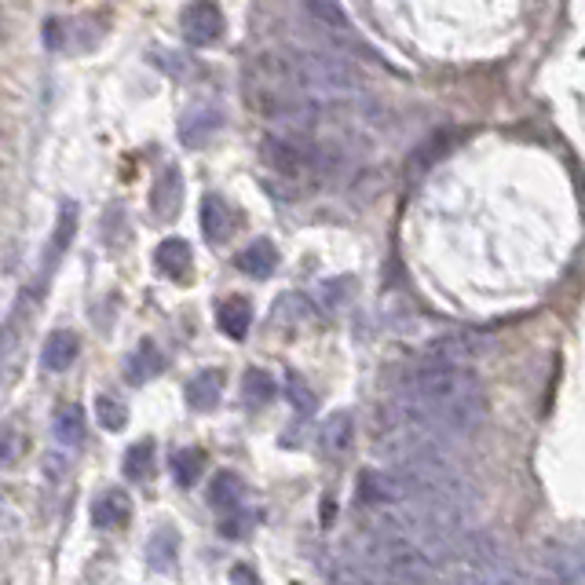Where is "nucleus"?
<instances>
[{
	"label": "nucleus",
	"mask_w": 585,
	"mask_h": 585,
	"mask_svg": "<svg viewBox=\"0 0 585 585\" xmlns=\"http://www.w3.org/2000/svg\"><path fill=\"white\" fill-rule=\"evenodd\" d=\"M450 143H454V136H450V132H432L428 139H421V143L414 147V154H410V161H406V172H410V176H421V172H428L439 158H443V154H447Z\"/></svg>",
	"instance_id": "nucleus-17"
},
{
	"label": "nucleus",
	"mask_w": 585,
	"mask_h": 585,
	"mask_svg": "<svg viewBox=\"0 0 585 585\" xmlns=\"http://www.w3.org/2000/svg\"><path fill=\"white\" fill-rule=\"evenodd\" d=\"M30 315H33L30 293H22V300L11 308L8 319L0 322V384L8 381V373L15 370V362H19V348H22V337H26Z\"/></svg>",
	"instance_id": "nucleus-5"
},
{
	"label": "nucleus",
	"mask_w": 585,
	"mask_h": 585,
	"mask_svg": "<svg viewBox=\"0 0 585 585\" xmlns=\"http://www.w3.org/2000/svg\"><path fill=\"white\" fill-rule=\"evenodd\" d=\"M132 520V501H128L125 490H103L96 501H92V523L99 531H117Z\"/></svg>",
	"instance_id": "nucleus-6"
},
{
	"label": "nucleus",
	"mask_w": 585,
	"mask_h": 585,
	"mask_svg": "<svg viewBox=\"0 0 585 585\" xmlns=\"http://www.w3.org/2000/svg\"><path fill=\"white\" fill-rule=\"evenodd\" d=\"M154 264H158L161 275L169 278H191V245L183 238H165V242L154 249Z\"/></svg>",
	"instance_id": "nucleus-11"
},
{
	"label": "nucleus",
	"mask_w": 585,
	"mask_h": 585,
	"mask_svg": "<svg viewBox=\"0 0 585 585\" xmlns=\"http://www.w3.org/2000/svg\"><path fill=\"white\" fill-rule=\"evenodd\" d=\"M242 395L253 410H264L267 403H275L278 388H275V381H271V373L267 370H249L245 373V381H242Z\"/></svg>",
	"instance_id": "nucleus-24"
},
{
	"label": "nucleus",
	"mask_w": 585,
	"mask_h": 585,
	"mask_svg": "<svg viewBox=\"0 0 585 585\" xmlns=\"http://www.w3.org/2000/svg\"><path fill=\"white\" fill-rule=\"evenodd\" d=\"M238 271L242 275H249V278H267L271 271L278 267V249H275V242L271 238H256V242H249L238 253Z\"/></svg>",
	"instance_id": "nucleus-10"
},
{
	"label": "nucleus",
	"mask_w": 585,
	"mask_h": 585,
	"mask_svg": "<svg viewBox=\"0 0 585 585\" xmlns=\"http://www.w3.org/2000/svg\"><path fill=\"white\" fill-rule=\"evenodd\" d=\"M308 15L319 22L322 30H330L333 37H348V15L337 4H330V0H311Z\"/></svg>",
	"instance_id": "nucleus-26"
},
{
	"label": "nucleus",
	"mask_w": 585,
	"mask_h": 585,
	"mask_svg": "<svg viewBox=\"0 0 585 585\" xmlns=\"http://www.w3.org/2000/svg\"><path fill=\"white\" fill-rule=\"evenodd\" d=\"M77 224H81V209H77V202H63V205H59L55 234H52V242H48V253H44L48 267H52L55 260L66 253V249H70V242H74V234H77Z\"/></svg>",
	"instance_id": "nucleus-15"
},
{
	"label": "nucleus",
	"mask_w": 585,
	"mask_h": 585,
	"mask_svg": "<svg viewBox=\"0 0 585 585\" xmlns=\"http://www.w3.org/2000/svg\"><path fill=\"white\" fill-rule=\"evenodd\" d=\"M286 395H289V406L297 410V414H315L319 410V395H315V388H311L300 373H289L286 377Z\"/></svg>",
	"instance_id": "nucleus-27"
},
{
	"label": "nucleus",
	"mask_w": 585,
	"mask_h": 585,
	"mask_svg": "<svg viewBox=\"0 0 585 585\" xmlns=\"http://www.w3.org/2000/svg\"><path fill=\"white\" fill-rule=\"evenodd\" d=\"M0 37H4V19H0Z\"/></svg>",
	"instance_id": "nucleus-32"
},
{
	"label": "nucleus",
	"mask_w": 585,
	"mask_h": 585,
	"mask_svg": "<svg viewBox=\"0 0 585 585\" xmlns=\"http://www.w3.org/2000/svg\"><path fill=\"white\" fill-rule=\"evenodd\" d=\"M260 158L271 172L286 176V180H304L319 169L322 150H311L308 143H300L293 136H278V132H267L260 139Z\"/></svg>",
	"instance_id": "nucleus-3"
},
{
	"label": "nucleus",
	"mask_w": 585,
	"mask_h": 585,
	"mask_svg": "<svg viewBox=\"0 0 585 585\" xmlns=\"http://www.w3.org/2000/svg\"><path fill=\"white\" fill-rule=\"evenodd\" d=\"M154 465V439H139L125 450V476L128 479H143Z\"/></svg>",
	"instance_id": "nucleus-28"
},
{
	"label": "nucleus",
	"mask_w": 585,
	"mask_h": 585,
	"mask_svg": "<svg viewBox=\"0 0 585 585\" xmlns=\"http://www.w3.org/2000/svg\"><path fill=\"white\" fill-rule=\"evenodd\" d=\"M242 88H245L249 110L267 117V121H282V125H297V128H308L311 121H315L319 103L300 88L293 66H289V59H282V55L267 52V55L249 59Z\"/></svg>",
	"instance_id": "nucleus-1"
},
{
	"label": "nucleus",
	"mask_w": 585,
	"mask_h": 585,
	"mask_svg": "<svg viewBox=\"0 0 585 585\" xmlns=\"http://www.w3.org/2000/svg\"><path fill=\"white\" fill-rule=\"evenodd\" d=\"M231 585H260V578H256V571L249 564H234L231 567Z\"/></svg>",
	"instance_id": "nucleus-30"
},
{
	"label": "nucleus",
	"mask_w": 585,
	"mask_h": 585,
	"mask_svg": "<svg viewBox=\"0 0 585 585\" xmlns=\"http://www.w3.org/2000/svg\"><path fill=\"white\" fill-rule=\"evenodd\" d=\"M289 66L297 74L300 88L308 92L311 99H337V96H351L359 88V74L348 59L333 52H297L289 55Z\"/></svg>",
	"instance_id": "nucleus-2"
},
{
	"label": "nucleus",
	"mask_w": 585,
	"mask_h": 585,
	"mask_svg": "<svg viewBox=\"0 0 585 585\" xmlns=\"http://www.w3.org/2000/svg\"><path fill=\"white\" fill-rule=\"evenodd\" d=\"M77 355H81V337H77L74 330H55L48 341H44V351H41V362L48 373H63L70 370L77 362Z\"/></svg>",
	"instance_id": "nucleus-7"
},
{
	"label": "nucleus",
	"mask_w": 585,
	"mask_h": 585,
	"mask_svg": "<svg viewBox=\"0 0 585 585\" xmlns=\"http://www.w3.org/2000/svg\"><path fill=\"white\" fill-rule=\"evenodd\" d=\"M26 450H30V436H26V428H22L19 421L0 425V465L15 468L26 458Z\"/></svg>",
	"instance_id": "nucleus-23"
},
{
	"label": "nucleus",
	"mask_w": 585,
	"mask_h": 585,
	"mask_svg": "<svg viewBox=\"0 0 585 585\" xmlns=\"http://www.w3.org/2000/svg\"><path fill=\"white\" fill-rule=\"evenodd\" d=\"M96 414H99V425L110 428V432H121L128 421L125 403H117V399H110V395H99L96 399Z\"/></svg>",
	"instance_id": "nucleus-29"
},
{
	"label": "nucleus",
	"mask_w": 585,
	"mask_h": 585,
	"mask_svg": "<svg viewBox=\"0 0 585 585\" xmlns=\"http://www.w3.org/2000/svg\"><path fill=\"white\" fill-rule=\"evenodd\" d=\"M202 231L209 242H227L234 231V213H231V205L224 202V198H216V194H209L202 202Z\"/></svg>",
	"instance_id": "nucleus-13"
},
{
	"label": "nucleus",
	"mask_w": 585,
	"mask_h": 585,
	"mask_svg": "<svg viewBox=\"0 0 585 585\" xmlns=\"http://www.w3.org/2000/svg\"><path fill=\"white\" fill-rule=\"evenodd\" d=\"M172 479H176V487H194L205 472V450L202 447H180L172 450Z\"/></svg>",
	"instance_id": "nucleus-21"
},
{
	"label": "nucleus",
	"mask_w": 585,
	"mask_h": 585,
	"mask_svg": "<svg viewBox=\"0 0 585 585\" xmlns=\"http://www.w3.org/2000/svg\"><path fill=\"white\" fill-rule=\"evenodd\" d=\"M333 512H337V505H333V498H326V505H322V523H330Z\"/></svg>",
	"instance_id": "nucleus-31"
},
{
	"label": "nucleus",
	"mask_w": 585,
	"mask_h": 585,
	"mask_svg": "<svg viewBox=\"0 0 585 585\" xmlns=\"http://www.w3.org/2000/svg\"><path fill=\"white\" fill-rule=\"evenodd\" d=\"M52 432L59 439V447H77L85 439V410L77 403H66L55 410L52 417Z\"/></svg>",
	"instance_id": "nucleus-19"
},
{
	"label": "nucleus",
	"mask_w": 585,
	"mask_h": 585,
	"mask_svg": "<svg viewBox=\"0 0 585 585\" xmlns=\"http://www.w3.org/2000/svg\"><path fill=\"white\" fill-rule=\"evenodd\" d=\"M351 439H355V417H351V410H333L322 421V432H319L322 450L326 454H344L351 447Z\"/></svg>",
	"instance_id": "nucleus-12"
},
{
	"label": "nucleus",
	"mask_w": 585,
	"mask_h": 585,
	"mask_svg": "<svg viewBox=\"0 0 585 585\" xmlns=\"http://www.w3.org/2000/svg\"><path fill=\"white\" fill-rule=\"evenodd\" d=\"M180 198H183V180H180V169L169 165V169L161 172L154 187H150V205H154V216L158 220H169V216L180 213Z\"/></svg>",
	"instance_id": "nucleus-8"
},
{
	"label": "nucleus",
	"mask_w": 585,
	"mask_h": 585,
	"mask_svg": "<svg viewBox=\"0 0 585 585\" xmlns=\"http://www.w3.org/2000/svg\"><path fill=\"white\" fill-rule=\"evenodd\" d=\"M176 556H180V534L172 531V527H158L147 538V564L154 571H169L176 564Z\"/></svg>",
	"instance_id": "nucleus-20"
},
{
	"label": "nucleus",
	"mask_w": 585,
	"mask_h": 585,
	"mask_svg": "<svg viewBox=\"0 0 585 585\" xmlns=\"http://www.w3.org/2000/svg\"><path fill=\"white\" fill-rule=\"evenodd\" d=\"M238 498H242V479L234 476V472H216V476L209 479V494H205V501H209L216 512L234 509Z\"/></svg>",
	"instance_id": "nucleus-22"
},
{
	"label": "nucleus",
	"mask_w": 585,
	"mask_h": 585,
	"mask_svg": "<svg viewBox=\"0 0 585 585\" xmlns=\"http://www.w3.org/2000/svg\"><path fill=\"white\" fill-rule=\"evenodd\" d=\"M180 30L194 48H209V44H216L224 37V11L216 8V4H209V0L187 4L180 15Z\"/></svg>",
	"instance_id": "nucleus-4"
},
{
	"label": "nucleus",
	"mask_w": 585,
	"mask_h": 585,
	"mask_svg": "<svg viewBox=\"0 0 585 585\" xmlns=\"http://www.w3.org/2000/svg\"><path fill=\"white\" fill-rule=\"evenodd\" d=\"M161 370H165V355H161V351L154 348L150 341H143V344H139V348L125 359V377H128V384L154 381V377H158Z\"/></svg>",
	"instance_id": "nucleus-14"
},
{
	"label": "nucleus",
	"mask_w": 585,
	"mask_h": 585,
	"mask_svg": "<svg viewBox=\"0 0 585 585\" xmlns=\"http://www.w3.org/2000/svg\"><path fill=\"white\" fill-rule=\"evenodd\" d=\"M224 128V114L220 110H194V114H187L180 121V139H183V147H191V150H198V147H205L209 139L216 136Z\"/></svg>",
	"instance_id": "nucleus-9"
},
{
	"label": "nucleus",
	"mask_w": 585,
	"mask_h": 585,
	"mask_svg": "<svg viewBox=\"0 0 585 585\" xmlns=\"http://www.w3.org/2000/svg\"><path fill=\"white\" fill-rule=\"evenodd\" d=\"M216 322H220V330L234 341H242L249 326H253V304L245 297H227L220 308H216Z\"/></svg>",
	"instance_id": "nucleus-16"
},
{
	"label": "nucleus",
	"mask_w": 585,
	"mask_h": 585,
	"mask_svg": "<svg viewBox=\"0 0 585 585\" xmlns=\"http://www.w3.org/2000/svg\"><path fill=\"white\" fill-rule=\"evenodd\" d=\"M220 399H224V381H220V373L209 370V373H198L191 384H187V403H191V410H216L220 406Z\"/></svg>",
	"instance_id": "nucleus-18"
},
{
	"label": "nucleus",
	"mask_w": 585,
	"mask_h": 585,
	"mask_svg": "<svg viewBox=\"0 0 585 585\" xmlns=\"http://www.w3.org/2000/svg\"><path fill=\"white\" fill-rule=\"evenodd\" d=\"M545 564H549V571H553V578L560 585L582 582V560H578L575 549H553V553L545 556Z\"/></svg>",
	"instance_id": "nucleus-25"
}]
</instances>
